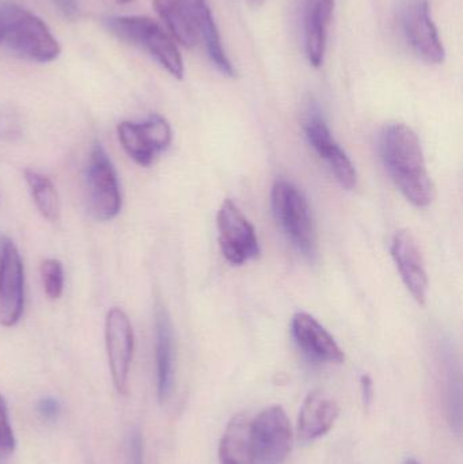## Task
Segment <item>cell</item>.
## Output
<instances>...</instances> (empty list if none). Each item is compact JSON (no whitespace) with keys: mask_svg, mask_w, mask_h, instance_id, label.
Wrapping results in <instances>:
<instances>
[{"mask_svg":"<svg viewBox=\"0 0 463 464\" xmlns=\"http://www.w3.org/2000/svg\"><path fill=\"white\" fill-rule=\"evenodd\" d=\"M380 152L391 181L410 204L427 208L434 203L437 190L413 130L404 124L388 125L381 133Z\"/></svg>","mask_w":463,"mask_h":464,"instance_id":"1","label":"cell"},{"mask_svg":"<svg viewBox=\"0 0 463 464\" xmlns=\"http://www.w3.org/2000/svg\"><path fill=\"white\" fill-rule=\"evenodd\" d=\"M154 7L181 45L195 48L203 43L215 68L223 75L236 76L207 0H154Z\"/></svg>","mask_w":463,"mask_h":464,"instance_id":"2","label":"cell"},{"mask_svg":"<svg viewBox=\"0 0 463 464\" xmlns=\"http://www.w3.org/2000/svg\"><path fill=\"white\" fill-rule=\"evenodd\" d=\"M0 44L30 62L51 63L62 52L48 24L14 3L0 5Z\"/></svg>","mask_w":463,"mask_h":464,"instance_id":"3","label":"cell"},{"mask_svg":"<svg viewBox=\"0 0 463 464\" xmlns=\"http://www.w3.org/2000/svg\"><path fill=\"white\" fill-rule=\"evenodd\" d=\"M106 29L120 40L146 51L171 76L184 78V60L173 38L146 16H113L105 21Z\"/></svg>","mask_w":463,"mask_h":464,"instance_id":"4","label":"cell"},{"mask_svg":"<svg viewBox=\"0 0 463 464\" xmlns=\"http://www.w3.org/2000/svg\"><path fill=\"white\" fill-rule=\"evenodd\" d=\"M272 209L288 240L302 256L313 259L317 256V231L306 196L301 189L277 179L272 188Z\"/></svg>","mask_w":463,"mask_h":464,"instance_id":"5","label":"cell"},{"mask_svg":"<svg viewBox=\"0 0 463 464\" xmlns=\"http://www.w3.org/2000/svg\"><path fill=\"white\" fill-rule=\"evenodd\" d=\"M86 189L90 212L95 219L109 222L120 214L122 200L116 169L98 141L92 146L87 162Z\"/></svg>","mask_w":463,"mask_h":464,"instance_id":"6","label":"cell"},{"mask_svg":"<svg viewBox=\"0 0 463 464\" xmlns=\"http://www.w3.org/2000/svg\"><path fill=\"white\" fill-rule=\"evenodd\" d=\"M399 24L412 51L429 64H442L446 51L435 26L429 0H401Z\"/></svg>","mask_w":463,"mask_h":464,"instance_id":"7","label":"cell"},{"mask_svg":"<svg viewBox=\"0 0 463 464\" xmlns=\"http://www.w3.org/2000/svg\"><path fill=\"white\" fill-rule=\"evenodd\" d=\"M217 226L220 251L231 265L241 266L260 256V243L255 227L230 198L220 206Z\"/></svg>","mask_w":463,"mask_h":464,"instance_id":"8","label":"cell"},{"mask_svg":"<svg viewBox=\"0 0 463 464\" xmlns=\"http://www.w3.org/2000/svg\"><path fill=\"white\" fill-rule=\"evenodd\" d=\"M256 464H283L293 449V427L282 406L261 411L252 422Z\"/></svg>","mask_w":463,"mask_h":464,"instance_id":"9","label":"cell"},{"mask_svg":"<svg viewBox=\"0 0 463 464\" xmlns=\"http://www.w3.org/2000/svg\"><path fill=\"white\" fill-rule=\"evenodd\" d=\"M117 135L127 154L143 168L151 166L173 140L170 124L158 114L143 122H120Z\"/></svg>","mask_w":463,"mask_h":464,"instance_id":"10","label":"cell"},{"mask_svg":"<svg viewBox=\"0 0 463 464\" xmlns=\"http://www.w3.org/2000/svg\"><path fill=\"white\" fill-rule=\"evenodd\" d=\"M24 307V272L15 243L0 237V324L13 327Z\"/></svg>","mask_w":463,"mask_h":464,"instance_id":"11","label":"cell"},{"mask_svg":"<svg viewBox=\"0 0 463 464\" xmlns=\"http://www.w3.org/2000/svg\"><path fill=\"white\" fill-rule=\"evenodd\" d=\"M106 353L117 392L125 395L130 387V364L135 348L132 324L121 308H111L105 324Z\"/></svg>","mask_w":463,"mask_h":464,"instance_id":"12","label":"cell"},{"mask_svg":"<svg viewBox=\"0 0 463 464\" xmlns=\"http://www.w3.org/2000/svg\"><path fill=\"white\" fill-rule=\"evenodd\" d=\"M304 128L310 146L320 155L321 160H325L326 165L336 177L337 182L344 189L352 190L358 181L355 166L351 162L344 150L332 138L328 124L321 116L320 109L317 106L310 105Z\"/></svg>","mask_w":463,"mask_h":464,"instance_id":"13","label":"cell"},{"mask_svg":"<svg viewBox=\"0 0 463 464\" xmlns=\"http://www.w3.org/2000/svg\"><path fill=\"white\" fill-rule=\"evenodd\" d=\"M291 327L296 345L307 359L320 364H342L344 362V352L314 316L296 313Z\"/></svg>","mask_w":463,"mask_h":464,"instance_id":"14","label":"cell"},{"mask_svg":"<svg viewBox=\"0 0 463 464\" xmlns=\"http://www.w3.org/2000/svg\"><path fill=\"white\" fill-rule=\"evenodd\" d=\"M391 251L408 291L419 304H426L429 296V277L415 237L408 230L397 231L391 242Z\"/></svg>","mask_w":463,"mask_h":464,"instance_id":"15","label":"cell"},{"mask_svg":"<svg viewBox=\"0 0 463 464\" xmlns=\"http://www.w3.org/2000/svg\"><path fill=\"white\" fill-rule=\"evenodd\" d=\"M334 3L336 0H302L304 52L313 67H321L325 59Z\"/></svg>","mask_w":463,"mask_h":464,"instance_id":"16","label":"cell"},{"mask_svg":"<svg viewBox=\"0 0 463 464\" xmlns=\"http://www.w3.org/2000/svg\"><path fill=\"white\" fill-rule=\"evenodd\" d=\"M340 416V408L333 398L321 390L310 392L298 417V438L302 443H313L331 432Z\"/></svg>","mask_w":463,"mask_h":464,"instance_id":"17","label":"cell"},{"mask_svg":"<svg viewBox=\"0 0 463 464\" xmlns=\"http://www.w3.org/2000/svg\"><path fill=\"white\" fill-rule=\"evenodd\" d=\"M155 362H157L158 398L160 402H166L173 392L176 345H174L173 324L163 305H158L155 311Z\"/></svg>","mask_w":463,"mask_h":464,"instance_id":"18","label":"cell"},{"mask_svg":"<svg viewBox=\"0 0 463 464\" xmlns=\"http://www.w3.org/2000/svg\"><path fill=\"white\" fill-rule=\"evenodd\" d=\"M252 422L247 414H236L228 422L219 443L220 464H256Z\"/></svg>","mask_w":463,"mask_h":464,"instance_id":"19","label":"cell"},{"mask_svg":"<svg viewBox=\"0 0 463 464\" xmlns=\"http://www.w3.org/2000/svg\"><path fill=\"white\" fill-rule=\"evenodd\" d=\"M24 181L40 214L49 222L59 220L60 198L52 179L40 171L27 169L24 170Z\"/></svg>","mask_w":463,"mask_h":464,"instance_id":"20","label":"cell"},{"mask_svg":"<svg viewBox=\"0 0 463 464\" xmlns=\"http://www.w3.org/2000/svg\"><path fill=\"white\" fill-rule=\"evenodd\" d=\"M43 292L51 300L59 299L64 291V269L59 259L48 258L41 264Z\"/></svg>","mask_w":463,"mask_h":464,"instance_id":"21","label":"cell"},{"mask_svg":"<svg viewBox=\"0 0 463 464\" xmlns=\"http://www.w3.org/2000/svg\"><path fill=\"white\" fill-rule=\"evenodd\" d=\"M15 436L8 420L5 400L0 397V458L8 457L15 451Z\"/></svg>","mask_w":463,"mask_h":464,"instance_id":"22","label":"cell"},{"mask_svg":"<svg viewBox=\"0 0 463 464\" xmlns=\"http://www.w3.org/2000/svg\"><path fill=\"white\" fill-rule=\"evenodd\" d=\"M21 135V124L13 109H0V138L14 140Z\"/></svg>","mask_w":463,"mask_h":464,"instance_id":"23","label":"cell"},{"mask_svg":"<svg viewBox=\"0 0 463 464\" xmlns=\"http://www.w3.org/2000/svg\"><path fill=\"white\" fill-rule=\"evenodd\" d=\"M127 464H144V441L140 430H133L128 441Z\"/></svg>","mask_w":463,"mask_h":464,"instance_id":"24","label":"cell"},{"mask_svg":"<svg viewBox=\"0 0 463 464\" xmlns=\"http://www.w3.org/2000/svg\"><path fill=\"white\" fill-rule=\"evenodd\" d=\"M38 413L46 421H53L59 417L60 411H62V403L59 400L53 397H45L38 402L37 405Z\"/></svg>","mask_w":463,"mask_h":464,"instance_id":"25","label":"cell"},{"mask_svg":"<svg viewBox=\"0 0 463 464\" xmlns=\"http://www.w3.org/2000/svg\"><path fill=\"white\" fill-rule=\"evenodd\" d=\"M59 8L60 13L68 19H75L79 15L78 0H52Z\"/></svg>","mask_w":463,"mask_h":464,"instance_id":"26","label":"cell"},{"mask_svg":"<svg viewBox=\"0 0 463 464\" xmlns=\"http://www.w3.org/2000/svg\"><path fill=\"white\" fill-rule=\"evenodd\" d=\"M362 401H363L364 409H370L372 400H374V383L369 375L362 376Z\"/></svg>","mask_w":463,"mask_h":464,"instance_id":"27","label":"cell"},{"mask_svg":"<svg viewBox=\"0 0 463 464\" xmlns=\"http://www.w3.org/2000/svg\"><path fill=\"white\" fill-rule=\"evenodd\" d=\"M117 3H120V5H130V3H132L133 0H116Z\"/></svg>","mask_w":463,"mask_h":464,"instance_id":"28","label":"cell"},{"mask_svg":"<svg viewBox=\"0 0 463 464\" xmlns=\"http://www.w3.org/2000/svg\"><path fill=\"white\" fill-rule=\"evenodd\" d=\"M404 464H421V463H419L418 460H416V459H408L407 462H405Z\"/></svg>","mask_w":463,"mask_h":464,"instance_id":"29","label":"cell"},{"mask_svg":"<svg viewBox=\"0 0 463 464\" xmlns=\"http://www.w3.org/2000/svg\"><path fill=\"white\" fill-rule=\"evenodd\" d=\"M0 464H3V463H0Z\"/></svg>","mask_w":463,"mask_h":464,"instance_id":"30","label":"cell"}]
</instances>
